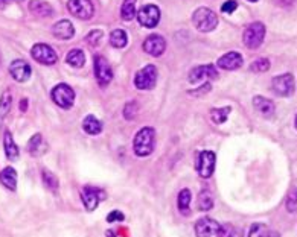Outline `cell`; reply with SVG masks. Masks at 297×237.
<instances>
[{
    "label": "cell",
    "mask_w": 297,
    "mask_h": 237,
    "mask_svg": "<svg viewBox=\"0 0 297 237\" xmlns=\"http://www.w3.org/2000/svg\"><path fill=\"white\" fill-rule=\"evenodd\" d=\"M156 146V131L150 126L142 128L133 140V151L137 157L143 158L153 154Z\"/></svg>",
    "instance_id": "obj_1"
},
{
    "label": "cell",
    "mask_w": 297,
    "mask_h": 237,
    "mask_svg": "<svg viewBox=\"0 0 297 237\" xmlns=\"http://www.w3.org/2000/svg\"><path fill=\"white\" fill-rule=\"evenodd\" d=\"M192 23L200 32H210V31H214L217 28L218 17L212 10L203 7V8H198L192 14Z\"/></svg>",
    "instance_id": "obj_2"
},
{
    "label": "cell",
    "mask_w": 297,
    "mask_h": 237,
    "mask_svg": "<svg viewBox=\"0 0 297 237\" xmlns=\"http://www.w3.org/2000/svg\"><path fill=\"white\" fill-rule=\"evenodd\" d=\"M264 38H265V26L261 22L250 23L242 34V41L248 49H258L262 44Z\"/></svg>",
    "instance_id": "obj_3"
},
{
    "label": "cell",
    "mask_w": 297,
    "mask_h": 237,
    "mask_svg": "<svg viewBox=\"0 0 297 237\" xmlns=\"http://www.w3.org/2000/svg\"><path fill=\"white\" fill-rule=\"evenodd\" d=\"M31 55L32 58L40 63V64H45V66H52L57 63L58 60V55L57 52L52 49V47L49 44H45V43H37L32 46L31 49Z\"/></svg>",
    "instance_id": "obj_4"
},
{
    "label": "cell",
    "mask_w": 297,
    "mask_h": 237,
    "mask_svg": "<svg viewBox=\"0 0 297 237\" xmlns=\"http://www.w3.org/2000/svg\"><path fill=\"white\" fill-rule=\"evenodd\" d=\"M51 94H52L54 102L60 108L69 110L73 105V102H75V91L67 84H58L57 87H54Z\"/></svg>",
    "instance_id": "obj_5"
},
{
    "label": "cell",
    "mask_w": 297,
    "mask_h": 237,
    "mask_svg": "<svg viewBox=\"0 0 297 237\" xmlns=\"http://www.w3.org/2000/svg\"><path fill=\"white\" fill-rule=\"evenodd\" d=\"M215 163H217V157H215L214 152L203 151L197 157L195 169H197V172L201 178H210L215 172Z\"/></svg>",
    "instance_id": "obj_6"
},
{
    "label": "cell",
    "mask_w": 297,
    "mask_h": 237,
    "mask_svg": "<svg viewBox=\"0 0 297 237\" xmlns=\"http://www.w3.org/2000/svg\"><path fill=\"white\" fill-rule=\"evenodd\" d=\"M67 10L73 17H76L79 20H89L95 14L93 4L90 2V0H69Z\"/></svg>",
    "instance_id": "obj_7"
},
{
    "label": "cell",
    "mask_w": 297,
    "mask_h": 237,
    "mask_svg": "<svg viewBox=\"0 0 297 237\" xmlns=\"http://www.w3.org/2000/svg\"><path fill=\"white\" fill-rule=\"evenodd\" d=\"M156 81H157V69L153 64L145 66L134 76V85L139 90H151L156 85Z\"/></svg>",
    "instance_id": "obj_8"
},
{
    "label": "cell",
    "mask_w": 297,
    "mask_h": 237,
    "mask_svg": "<svg viewBox=\"0 0 297 237\" xmlns=\"http://www.w3.org/2000/svg\"><path fill=\"white\" fill-rule=\"evenodd\" d=\"M137 20L143 28H156L160 22V10L156 5H145L137 11Z\"/></svg>",
    "instance_id": "obj_9"
},
{
    "label": "cell",
    "mask_w": 297,
    "mask_h": 237,
    "mask_svg": "<svg viewBox=\"0 0 297 237\" xmlns=\"http://www.w3.org/2000/svg\"><path fill=\"white\" fill-rule=\"evenodd\" d=\"M218 78V72L215 70V66L204 64L194 67L189 73V82L192 84H204V81H212Z\"/></svg>",
    "instance_id": "obj_10"
},
{
    "label": "cell",
    "mask_w": 297,
    "mask_h": 237,
    "mask_svg": "<svg viewBox=\"0 0 297 237\" xmlns=\"http://www.w3.org/2000/svg\"><path fill=\"white\" fill-rule=\"evenodd\" d=\"M95 76L101 87H107L113 79V70L104 57H95Z\"/></svg>",
    "instance_id": "obj_11"
},
{
    "label": "cell",
    "mask_w": 297,
    "mask_h": 237,
    "mask_svg": "<svg viewBox=\"0 0 297 237\" xmlns=\"http://www.w3.org/2000/svg\"><path fill=\"white\" fill-rule=\"evenodd\" d=\"M271 87H273V91L276 94H279V96H283V98H288L294 93V78L289 73L279 75V76L273 78Z\"/></svg>",
    "instance_id": "obj_12"
},
{
    "label": "cell",
    "mask_w": 297,
    "mask_h": 237,
    "mask_svg": "<svg viewBox=\"0 0 297 237\" xmlns=\"http://www.w3.org/2000/svg\"><path fill=\"white\" fill-rule=\"evenodd\" d=\"M165 49H166V40L159 34H153L143 41V51L151 57H160L165 52Z\"/></svg>",
    "instance_id": "obj_13"
},
{
    "label": "cell",
    "mask_w": 297,
    "mask_h": 237,
    "mask_svg": "<svg viewBox=\"0 0 297 237\" xmlns=\"http://www.w3.org/2000/svg\"><path fill=\"white\" fill-rule=\"evenodd\" d=\"M102 198H104V193L101 190H98V188L84 187L81 190V199H82V204H84V207H86L87 211L96 210V207H98V204Z\"/></svg>",
    "instance_id": "obj_14"
},
{
    "label": "cell",
    "mask_w": 297,
    "mask_h": 237,
    "mask_svg": "<svg viewBox=\"0 0 297 237\" xmlns=\"http://www.w3.org/2000/svg\"><path fill=\"white\" fill-rule=\"evenodd\" d=\"M220 229V223L215 219L201 217L195 223V235L197 237H212L215 235Z\"/></svg>",
    "instance_id": "obj_15"
},
{
    "label": "cell",
    "mask_w": 297,
    "mask_h": 237,
    "mask_svg": "<svg viewBox=\"0 0 297 237\" xmlns=\"http://www.w3.org/2000/svg\"><path fill=\"white\" fill-rule=\"evenodd\" d=\"M10 73L17 82H26L31 78V66L23 60H16L10 66Z\"/></svg>",
    "instance_id": "obj_16"
},
{
    "label": "cell",
    "mask_w": 297,
    "mask_h": 237,
    "mask_svg": "<svg viewBox=\"0 0 297 237\" xmlns=\"http://www.w3.org/2000/svg\"><path fill=\"white\" fill-rule=\"evenodd\" d=\"M242 55L239 52H229L218 60V67L223 70H238L242 66Z\"/></svg>",
    "instance_id": "obj_17"
},
{
    "label": "cell",
    "mask_w": 297,
    "mask_h": 237,
    "mask_svg": "<svg viewBox=\"0 0 297 237\" xmlns=\"http://www.w3.org/2000/svg\"><path fill=\"white\" fill-rule=\"evenodd\" d=\"M52 34L58 40H70L75 35V28L69 20H60L52 26Z\"/></svg>",
    "instance_id": "obj_18"
},
{
    "label": "cell",
    "mask_w": 297,
    "mask_h": 237,
    "mask_svg": "<svg viewBox=\"0 0 297 237\" xmlns=\"http://www.w3.org/2000/svg\"><path fill=\"white\" fill-rule=\"evenodd\" d=\"M29 11L34 16L40 17V19H46V17L54 16L52 5L45 2V0H31V2H29Z\"/></svg>",
    "instance_id": "obj_19"
},
{
    "label": "cell",
    "mask_w": 297,
    "mask_h": 237,
    "mask_svg": "<svg viewBox=\"0 0 297 237\" xmlns=\"http://www.w3.org/2000/svg\"><path fill=\"white\" fill-rule=\"evenodd\" d=\"M253 107L264 117H271L274 114V104H273V101H270L267 98H262V96L253 98Z\"/></svg>",
    "instance_id": "obj_20"
},
{
    "label": "cell",
    "mask_w": 297,
    "mask_h": 237,
    "mask_svg": "<svg viewBox=\"0 0 297 237\" xmlns=\"http://www.w3.org/2000/svg\"><path fill=\"white\" fill-rule=\"evenodd\" d=\"M0 184L7 187L10 192H16L17 188V172L14 167H5L0 172Z\"/></svg>",
    "instance_id": "obj_21"
},
{
    "label": "cell",
    "mask_w": 297,
    "mask_h": 237,
    "mask_svg": "<svg viewBox=\"0 0 297 237\" xmlns=\"http://www.w3.org/2000/svg\"><path fill=\"white\" fill-rule=\"evenodd\" d=\"M4 148H5V154H7L8 160L14 161V160L19 158L20 151H19V146L16 145V141L13 138V134L10 131H7L5 135H4Z\"/></svg>",
    "instance_id": "obj_22"
},
{
    "label": "cell",
    "mask_w": 297,
    "mask_h": 237,
    "mask_svg": "<svg viewBox=\"0 0 297 237\" xmlns=\"http://www.w3.org/2000/svg\"><path fill=\"white\" fill-rule=\"evenodd\" d=\"M46 151V145L43 143V137L41 134H35L31 137V140L28 141V152L32 157H38Z\"/></svg>",
    "instance_id": "obj_23"
},
{
    "label": "cell",
    "mask_w": 297,
    "mask_h": 237,
    "mask_svg": "<svg viewBox=\"0 0 297 237\" xmlns=\"http://www.w3.org/2000/svg\"><path fill=\"white\" fill-rule=\"evenodd\" d=\"M191 199H192L191 190H188V188H183V190H180L179 198H177V207H179V211L183 216H189L191 214Z\"/></svg>",
    "instance_id": "obj_24"
},
{
    "label": "cell",
    "mask_w": 297,
    "mask_h": 237,
    "mask_svg": "<svg viewBox=\"0 0 297 237\" xmlns=\"http://www.w3.org/2000/svg\"><path fill=\"white\" fill-rule=\"evenodd\" d=\"M82 129L90 135H98L102 132V123L95 116H86L82 120Z\"/></svg>",
    "instance_id": "obj_25"
},
{
    "label": "cell",
    "mask_w": 297,
    "mask_h": 237,
    "mask_svg": "<svg viewBox=\"0 0 297 237\" xmlns=\"http://www.w3.org/2000/svg\"><path fill=\"white\" fill-rule=\"evenodd\" d=\"M197 208L200 211H209L214 208V196L210 195L209 190H201L198 193V198H197Z\"/></svg>",
    "instance_id": "obj_26"
},
{
    "label": "cell",
    "mask_w": 297,
    "mask_h": 237,
    "mask_svg": "<svg viewBox=\"0 0 297 237\" xmlns=\"http://www.w3.org/2000/svg\"><path fill=\"white\" fill-rule=\"evenodd\" d=\"M66 61L69 66L75 67V69H81L86 63V55L81 49H72L67 55H66Z\"/></svg>",
    "instance_id": "obj_27"
},
{
    "label": "cell",
    "mask_w": 297,
    "mask_h": 237,
    "mask_svg": "<svg viewBox=\"0 0 297 237\" xmlns=\"http://www.w3.org/2000/svg\"><path fill=\"white\" fill-rule=\"evenodd\" d=\"M136 0H123L122 8H120V17L125 22H131L136 17Z\"/></svg>",
    "instance_id": "obj_28"
},
{
    "label": "cell",
    "mask_w": 297,
    "mask_h": 237,
    "mask_svg": "<svg viewBox=\"0 0 297 237\" xmlns=\"http://www.w3.org/2000/svg\"><path fill=\"white\" fill-rule=\"evenodd\" d=\"M110 43L116 49H122V47H125L126 43H128V35L122 29H116L110 34Z\"/></svg>",
    "instance_id": "obj_29"
},
{
    "label": "cell",
    "mask_w": 297,
    "mask_h": 237,
    "mask_svg": "<svg viewBox=\"0 0 297 237\" xmlns=\"http://www.w3.org/2000/svg\"><path fill=\"white\" fill-rule=\"evenodd\" d=\"M41 176H43V184L46 185L48 190L57 193L58 192V185H60L57 175L52 173V172H49L48 169H43V172H41Z\"/></svg>",
    "instance_id": "obj_30"
},
{
    "label": "cell",
    "mask_w": 297,
    "mask_h": 237,
    "mask_svg": "<svg viewBox=\"0 0 297 237\" xmlns=\"http://www.w3.org/2000/svg\"><path fill=\"white\" fill-rule=\"evenodd\" d=\"M232 111L230 107H224V108H214V110H210V119L214 123L217 125H221L227 120V116L229 113Z\"/></svg>",
    "instance_id": "obj_31"
},
{
    "label": "cell",
    "mask_w": 297,
    "mask_h": 237,
    "mask_svg": "<svg viewBox=\"0 0 297 237\" xmlns=\"http://www.w3.org/2000/svg\"><path fill=\"white\" fill-rule=\"evenodd\" d=\"M11 105H13V96L10 91H5L2 94V98H0V119H4L10 113Z\"/></svg>",
    "instance_id": "obj_32"
},
{
    "label": "cell",
    "mask_w": 297,
    "mask_h": 237,
    "mask_svg": "<svg viewBox=\"0 0 297 237\" xmlns=\"http://www.w3.org/2000/svg\"><path fill=\"white\" fill-rule=\"evenodd\" d=\"M270 69V60L268 58H258L250 64V70L253 73H264Z\"/></svg>",
    "instance_id": "obj_33"
},
{
    "label": "cell",
    "mask_w": 297,
    "mask_h": 237,
    "mask_svg": "<svg viewBox=\"0 0 297 237\" xmlns=\"http://www.w3.org/2000/svg\"><path fill=\"white\" fill-rule=\"evenodd\" d=\"M268 228L265 223H261V222H256L253 223L248 229V237H265Z\"/></svg>",
    "instance_id": "obj_34"
},
{
    "label": "cell",
    "mask_w": 297,
    "mask_h": 237,
    "mask_svg": "<svg viewBox=\"0 0 297 237\" xmlns=\"http://www.w3.org/2000/svg\"><path fill=\"white\" fill-rule=\"evenodd\" d=\"M102 38H104V32H102V31H92V32L86 37V41H87L90 46L96 47V46L101 44Z\"/></svg>",
    "instance_id": "obj_35"
},
{
    "label": "cell",
    "mask_w": 297,
    "mask_h": 237,
    "mask_svg": "<svg viewBox=\"0 0 297 237\" xmlns=\"http://www.w3.org/2000/svg\"><path fill=\"white\" fill-rule=\"evenodd\" d=\"M137 104L136 102H130V104H126L125 105V108H123V117L126 119V120H133L134 119V116H136V113H137Z\"/></svg>",
    "instance_id": "obj_36"
},
{
    "label": "cell",
    "mask_w": 297,
    "mask_h": 237,
    "mask_svg": "<svg viewBox=\"0 0 297 237\" xmlns=\"http://www.w3.org/2000/svg\"><path fill=\"white\" fill-rule=\"evenodd\" d=\"M210 90H212L210 82H204V84H203V87H200L198 90H191V91H189V94H192V96H203V94L209 93Z\"/></svg>",
    "instance_id": "obj_37"
},
{
    "label": "cell",
    "mask_w": 297,
    "mask_h": 237,
    "mask_svg": "<svg viewBox=\"0 0 297 237\" xmlns=\"http://www.w3.org/2000/svg\"><path fill=\"white\" fill-rule=\"evenodd\" d=\"M286 208H288L289 211H295V210H297V190H294V192L288 196Z\"/></svg>",
    "instance_id": "obj_38"
},
{
    "label": "cell",
    "mask_w": 297,
    "mask_h": 237,
    "mask_svg": "<svg viewBox=\"0 0 297 237\" xmlns=\"http://www.w3.org/2000/svg\"><path fill=\"white\" fill-rule=\"evenodd\" d=\"M236 8H238V4L235 2V0H227L226 4H223L221 11H223V13H226V14H230V13H233Z\"/></svg>",
    "instance_id": "obj_39"
},
{
    "label": "cell",
    "mask_w": 297,
    "mask_h": 237,
    "mask_svg": "<svg viewBox=\"0 0 297 237\" xmlns=\"http://www.w3.org/2000/svg\"><path fill=\"white\" fill-rule=\"evenodd\" d=\"M125 219V216H123V213L122 211H110L108 213V216H107V222H122Z\"/></svg>",
    "instance_id": "obj_40"
},
{
    "label": "cell",
    "mask_w": 297,
    "mask_h": 237,
    "mask_svg": "<svg viewBox=\"0 0 297 237\" xmlns=\"http://www.w3.org/2000/svg\"><path fill=\"white\" fill-rule=\"evenodd\" d=\"M274 2L279 5V7H291L295 0H274Z\"/></svg>",
    "instance_id": "obj_41"
},
{
    "label": "cell",
    "mask_w": 297,
    "mask_h": 237,
    "mask_svg": "<svg viewBox=\"0 0 297 237\" xmlns=\"http://www.w3.org/2000/svg\"><path fill=\"white\" fill-rule=\"evenodd\" d=\"M229 237H244V235H242V231H241L239 228H235V226H233V229L230 231Z\"/></svg>",
    "instance_id": "obj_42"
},
{
    "label": "cell",
    "mask_w": 297,
    "mask_h": 237,
    "mask_svg": "<svg viewBox=\"0 0 297 237\" xmlns=\"http://www.w3.org/2000/svg\"><path fill=\"white\" fill-rule=\"evenodd\" d=\"M265 237H280V234L277 232V231H267V234H265Z\"/></svg>",
    "instance_id": "obj_43"
},
{
    "label": "cell",
    "mask_w": 297,
    "mask_h": 237,
    "mask_svg": "<svg viewBox=\"0 0 297 237\" xmlns=\"http://www.w3.org/2000/svg\"><path fill=\"white\" fill-rule=\"evenodd\" d=\"M26 104H28V101H26V99H23V101H22V104H20V105H22V107H20V108H22V111H26Z\"/></svg>",
    "instance_id": "obj_44"
},
{
    "label": "cell",
    "mask_w": 297,
    "mask_h": 237,
    "mask_svg": "<svg viewBox=\"0 0 297 237\" xmlns=\"http://www.w3.org/2000/svg\"><path fill=\"white\" fill-rule=\"evenodd\" d=\"M7 2H23V0H7Z\"/></svg>",
    "instance_id": "obj_45"
},
{
    "label": "cell",
    "mask_w": 297,
    "mask_h": 237,
    "mask_svg": "<svg viewBox=\"0 0 297 237\" xmlns=\"http://www.w3.org/2000/svg\"><path fill=\"white\" fill-rule=\"evenodd\" d=\"M294 126H295V129H297V116H295V119H294Z\"/></svg>",
    "instance_id": "obj_46"
},
{
    "label": "cell",
    "mask_w": 297,
    "mask_h": 237,
    "mask_svg": "<svg viewBox=\"0 0 297 237\" xmlns=\"http://www.w3.org/2000/svg\"><path fill=\"white\" fill-rule=\"evenodd\" d=\"M4 4H7V0H0V5H4Z\"/></svg>",
    "instance_id": "obj_47"
},
{
    "label": "cell",
    "mask_w": 297,
    "mask_h": 237,
    "mask_svg": "<svg viewBox=\"0 0 297 237\" xmlns=\"http://www.w3.org/2000/svg\"><path fill=\"white\" fill-rule=\"evenodd\" d=\"M248 2H258V0H248Z\"/></svg>",
    "instance_id": "obj_48"
}]
</instances>
